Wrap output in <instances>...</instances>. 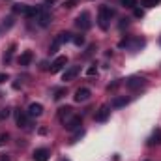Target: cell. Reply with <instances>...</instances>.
<instances>
[{
  "mask_svg": "<svg viewBox=\"0 0 161 161\" xmlns=\"http://www.w3.org/2000/svg\"><path fill=\"white\" fill-rule=\"evenodd\" d=\"M80 125H82V118L80 116H71L69 120L64 124V127L68 131H77V129H80Z\"/></svg>",
  "mask_w": 161,
  "mask_h": 161,
  "instance_id": "5b68a950",
  "label": "cell"
},
{
  "mask_svg": "<svg viewBox=\"0 0 161 161\" xmlns=\"http://www.w3.org/2000/svg\"><path fill=\"white\" fill-rule=\"evenodd\" d=\"M127 103H129V99H127L125 96H118V97H114V99H113V103H111V105H113V109H120V107H125Z\"/></svg>",
  "mask_w": 161,
  "mask_h": 161,
  "instance_id": "9a60e30c",
  "label": "cell"
},
{
  "mask_svg": "<svg viewBox=\"0 0 161 161\" xmlns=\"http://www.w3.org/2000/svg\"><path fill=\"white\" fill-rule=\"evenodd\" d=\"M60 45H62V43H60V40H58V38H54V41L51 43V49H49V53H51V54H54V53L58 51V47H60Z\"/></svg>",
  "mask_w": 161,
  "mask_h": 161,
  "instance_id": "ffe728a7",
  "label": "cell"
},
{
  "mask_svg": "<svg viewBox=\"0 0 161 161\" xmlns=\"http://www.w3.org/2000/svg\"><path fill=\"white\" fill-rule=\"evenodd\" d=\"M133 13H135L137 19H142V17H144V11H142L141 8H133Z\"/></svg>",
  "mask_w": 161,
  "mask_h": 161,
  "instance_id": "d4e9b609",
  "label": "cell"
},
{
  "mask_svg": "<svg viewBox=\"0 0 161 161\" xmlns=\"http://www.w3.org/2000/svg\"><path fill=\"white\" fill-rule=\"evenodd\" d=\"M139 0H122V6L124 8H137Z\"/></svg>",
  "mask_w": 161,
  "mask_h": 161,
  "instance_id": "44dd1931",
  "label": "cell"
},
{
  "mask_svg": "<svg viewBox=\"0 0 161 161\" xmlns=\"http://www.w3.org/2000/svg\"><path fill=\"white\" fill-rule=\"evenodd\" d=\"M152 142H158V144H161V129H159V127H156V129H154Z\"/></svg>",
  "mask_w": 161,
  "mask_h": 161,
  "instance_id": "d6986e66",
  "label": "cell"
},
{
  "mask_svg": "<svg viewBox=\"0 0 161 161\" xmlns=\"http://www.w3.org/2000/svg\"><path fill=\"white\" fill-rule=\"evenodd\" d=\"M75 4H77L75 0H68V2H64V8H68V9H71V8H73Z\"/></svg>",
  "mask_w": 161,
  "mask_h": 161,
  "instance_id": "f1b7e54d",
  "label": "cell"
},
{
  "mask_svg": "<svg viewBox=\"0 0 161 161\" xmlns=\"http://www.w3.org/2000/svg\"><path fill=\"white\" fill-rule=\"evenodd\" d=\"M159 2H161V0H142L141 4H142L144 8H154V6H158Z\"/></svg>",
  "mask_w": 161,
  "mask_h": 161,
  "instance_id": "7402d4cb",
  "label": "cell"
},
{
  "mask_svg": "<svg viewBox=\"0 0 161 161\" xmlns=\"http://www.w3.org/2000/svg\"><path fill=\"white\" fill-rule=\"evenodd\" d=\"M26 9H28V6H26V4H15V6H13V13L26 15Z\"/></svg>",
  "mask_w": 161,
  "mask_h": 161,
  "instance_id": "e0dca14e",
  "label": "cell"
},
{
  "mask_svg": "<svg viewBox=\"0 0 161 161\" xmlns=\"http://www.w3.org/2000/svg\"><path fill=\"white\" fill-rule=\"evenodd\" d=\"M36 21H38V25H40V26H43V28H45V26H49V25H51V21H53V15H51L47 9H41L40 15L36 17Z\"/></svg>",
  "mask_w": 161,
  "mask_h": 161,
  "instance_id": "277c9868",
  "label": "cell"
},
{
  "mask_svg": "<svg viewBox=\"0 0 161 161\" xmlns=\"http://www.w3.org/2000/svg\"><path fill=\"white\" fill-rule=\"evenodd\" d=\"M34 161H49V158H51V152L47 150V148H38L36 152H34Z\"/></svg>",
  "mask_w": 161,
  "mask_h": 161,
  "instance_id": "8fae6325",
  "label": "cell"
},
{
  "mask_svg": "<svg viewBox=\"0 0 161 161\" xmlns=\"http://www.w3.org/2000/svg\"><path fill=\"white\" fill-rule=\"evenodd\" d=\"M144 84H146V80L142 79V77H129V79L125 80V86L129 90H137V88H141Z\"/></svg>",
  "mask_w": 161,
  "mask_h": 161,
  "instance_id": "52a82bcc",
  "label": "cell"
},
{
  "mask_svg": "<svg viewBox=\"0 0 161 161\" xmlns=\"http://www.w3.org/2000/svg\"><path fill=\"white\" fill-rule=\"evenodd\" d=\"M84 135V129H77V133L73 135V139H71V142H75V141H79L80 137Z\"/></svg>",
  "mask_w": 161,
  "mask_h": 161,
  "instance_id": "484cf974",
  "label": "cell"
},
{
  "mask_svg": "<svg viewBox=\"0 0 161 161\" xmlns=\"http://www.w3.org/2000/svg\"><path fill=\"white\" fill-rule=\"evenodd\" d=\"M109 116H111V107H109V105H101L94 118H96V122H107Z\"/></svg>",
  "mask_w": 161,
  "mask_h": 161,
  "instance_id": "8992f818",
  "label": "cell"
},
{
  "mask_svg": "<svg viewBox=\"0 0 161 161\" xmlns=\"http://www.w3.org/2000/svg\"><path fill=\"white\" fill-rule=\"evenodd\" d=\"M8 80V75L6 73H0V82H6Z\"/></svg>",
  "mask_w": 161,
  "mask_h": 161,
  "instance_id": "1f68e13d",
  "label": "cell"
},
{
  "mask_svg": "<svg viewBox=\"0 0 161 161\" xmlns=\"http://www.w3.org/2000/svg\"><path fill=\"white\" fill-rule=\"evenodd\" d=\"M6 141H8V133H4V135H0V146H2V144H4Z\"/></svg>",
  "mask_w": 161,
  "mask_h": 161,
  "instance_id": "4dcf8cb0",
  "label": "cell"
},
{
  "mask_svg": "<svg viewBox=\"0 0 161 161\" xmlns=\"http://www.w3.org/2000/svg\"><path fill=\"white\" fill-rule=\"evenodd\" d=\"M90 96H92V92H90L88 88H84V86H82V88H77V90H75V96H73V99H75L77 103H80V101H86Z\"/></svg>",
  "mask_w": 161,
  "mask_h": 161,
  "instance_id": "9c48e42d",
  "label": "cell"
},
{
  "mask_svg": "<svg viewBox=\"0 0 161 161\" xmlns=\"http://www.w3.org/2000/svg\"><path fill=\"white\" fill-rule=\"evenodd\" d=\"M58 40H60V43H68V41H71L73 38H71V34L69 32H60L58 36H56Z\"/></svg>",
  "mask_w": 161,
  "mask_h": 161,
  "instance_id": "ac0fdd59",
  "label": "cell"
},
{
  "mask_svg": "<svg viewBox=\"0 0 161 161\" xmlns=\"http://www.w3.org/2000/svg\"><path fill=\"white\" fill-rule=\"evenodd\" d=\"M45 2H47V4H54V0H45Z\"/></svg>",
  "mask_w": 161,
  "mask_h": 161,
  "instance_id": "836d02e7",
  "label": "cell"
},
{
  "mask_svg": "<svg viewBox=\"0 0 161 161\" xmlns=\"http://www.w3.org/2000/svg\"><path fill=\"white\" fill-rule=\"evenodd\" d=\"M113 15H114V11H113L109 6H101V8H99V13H97V25H99L101 30H107V28H109Z\"/></svg>",
  "mask_w": 161,
  "mask_h": 161,
  "instance_id": "6da1fadb",
  "label": "cell"
},
{
  "mask_svg": "<svg viewBox=\"0 0 161 161\" xmlns=\"http://www.w3.org/2000/svg\"><path fill=\"white\" fill-rule=\"evenodd\" d=\"M75 25L79 26L80 30H88V28L92 26V21H90V13H88V11H82L79 17L75 19Z\"/></svg>",
  "mask_w": 161,
  "mask_h": 161,
  "instance_id": "7a4b0ae2",
  "label": "cell"
},
{
  "mask_svg": "<svg viewBox=\"0 0 161 161\" xmlns=\"http://www.w3.org/2000/svg\"><path fill=\"white\" fill-rule=\"evenodd\" d=\"M13 51H15V45H11V47H9V51H8V53L4 54V62H6V64H8V62L11 60V54H13Z\"/></svg>",
  "mask_w": 161,
  "mask_h": 161,
  "instance_id": "603a6c76",
  "label": "cell"
},
{
  "mask_svg": "<svg viewBox=\"0 0 161 161\" xmlns=\"http://www.w3.org/2000/svg\"><path fill=\"white\" fill-rule=\"evenodd\" d=\"M41 8H38V6H28V9H26V17L28 19H36L38 15H40Z\"/></svg>",
  "mask_w": 161,
  "mask_h": 161,
  "instance_id": "2e32d148",
  "label": "cell"
},
{
  "mask_svg": "<svg viewBox=\"0 0 161 161\" xmlns=\"http://www.w3.org/2000/svg\"><path fill=\"white\" fill-rule=\"evenodd\" d=\"M58 118L62 124H66V122L71 118V107H62L60 111H58Z\"/></svg>",
  "mask_w": 161,
  "mask_h": 161,
  "instance_id": "7c38bea8",
  "label": "cell"
},
{
  "mask_svg": "<svg viewBox=\"0 0 161 161\" xmlns=\"http://www.w3.org/2000/svg\"><path fill=\"white\" fill-rule=\"evenodd\" d=\"M62 161H69V159H62Z\"/></svg>",
  "mask_w": 161,
  "mask_h": 161,
  "instance_id": "e575fe53",
  "label": "cell"
},
{
  "mask_svg": "<svg viewBox=\"0 0 161 161\" xmlns=\"http://www.w3.org/2000/svg\"><path fill=\"white\" fill-rule=\"evenodd\" d=\"M79 68L77 66H71V68H68L66 71H64V75H62V80H66V82H69V80H73L77 75H79Z\"/></svg>",
  "mask_w": 161,
  "mask_h": 161,
  "instance_id": "30bf717a",
  "label": "cell"
},
{
  "mask_svg": "<svg viewBox=\"0 0 161 161\" xmlns=\"http://www.w3.org/2000/svg\"><path fill=\"white\" fill-rule=\"evenodd\" d=\"M66 64H68V58H66V56H58V58H54V62L51 64V73H58L60 69H64Z\"/></svg>",
  "mask_w": 161,
  "mask_h": 161,
  "instance_id": "ba28073f",
  "label": "cell"
},
{
  "mask_svg": "<svg viewBox=\"0 0 161 161\" xmlns=\"http://www.w3.org/2000/svg\"><path fill=\"white\" fill-rule=\"evenodd\" d=\"M86 75H97V68H96V66L88 68V69H86Z\"/></svg>",
  "mask_w": 161,
  "mask_h": 161,
  "instance_id": "83f0119b",
  "label": "cell"
},
{
  "mask_svg": "<svg viewBox=\"0 0 161 161\" xmlns=\"http://www.w3.org/2000/svg\"><path fill=\"white\" fill-rule=\"evenodd\" d=\"M28 114H30V116H41V114H43V105H41V103H32V105L28 107Z\"/></svg>",
  "mask_w": 161,
  "mask_h": 161,
  "instance_id": "5bb4252c",
  "label": "cell"
},
{
  "mask_svg": "<svg viewBox=\"0 0 161 161\" xmlns=\"http://www.w3.org/2000/svg\"><path fill=\"white\" fill-rule=\"evenodd\" d=\"M15 122H17V125L23 127V129H26V127L30 125V122H28V114H26L25 111H21V109L15 111Z\"/></svg>",
  "mask_w": 161,
  "mask_h": 161,
  "instance_id": "3957f363",
  "label": "cell"
},
{
  "mask_svg": "<svg viewBox=\"0 0 161 161\" xmlns=\"http://www.w3.org/2000/svg\"><path fill=\"white\" fill-rule=\"evenodd\" d=\"M73 43H75V45H84V38H82V36H75V38H73Z\"/></svg>",
  "mask_w": 161,
  "mask_h": 161,
  "instance_id": "4316f807",
  "label": "cell"
},
{
  "mask_svg": "<svg viewBox=\"0 0 161 161\" xmlns=\"http://www.w3.org/2000/svg\"><path fill=\"white\" fill-rule=\"evenodd\" d=\"M159 41H161V40H159Z\"/></svg>",
  "mask_w": 161,
  "mask_h": 161,
  "instance_id": "d590c367",
  "label": "cell"
},
{
  "mask_svg": "<svg viewBox=\"0 0 161 161\" xmlns=\"http://www.w3.org/2000/svg\"><path fill=\"white\" fill-rule=\"evenodd\" d=\"M66 96V88H58L56 92H54V99H62Z\"/></svg>",
  "mask_w": 161,
  "mask_h": 161,
  "instance_id": "cb8c5ba5",
  "label": "cell"
},
{
  "mask_svg": "<svg viewBox=\"0 0 161 161\" xmlns=\"http://www.w3.org/2000/svg\"><path fill=\"white\" fill-rule=\"evenodd\" d=\"M0 161H9V156H0Z\"/></svg>",
  "mask_w": 161,
  "mask_h": 161,
  "instance_id": "d6a6232c",
  "label": "cell"
},
{
  "mask_svg": "<svg viewBox=\"0 0 161 161\" xmlns=\"http://www.w3.org/2000/svg\"><path fill=\"white\" fill-rule=\"evenodd\" d=\"M8 116H9V111H8V109H4V111H2V114H0V120H4V118H8Z\"/></svg>",
  "mask_w": 161,
  "mask_h": 161,
  "instance_id": "f546056e",
  "label": "cell"
},
{
  "mask_svg": "<svg viewBox=\"0 0 161 161\" xmlns=\"http://www.w3.org/2000/svg\"><path fill=\"white\" fill-rule=\"evenodd\" d=\"M32 58H34L32 51H25V53L19 56V66H28V64L32 62Z\"/></svg>",
  "mask_w": 161,
  "mask_h": 161,
  "instance_id": "4fadbf2b",
  "label": "cell"
}]
</instances>
